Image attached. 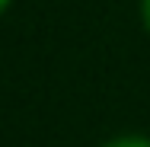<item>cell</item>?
I'll return each instance as SVG.
<instances>
[{
	"label": "cell",
	"mask_w": 150,
	"mask_h": 147,
	"mask_svg": "<svg viewBox=\"0 0 150 147\" xmlns=\"http://www.w3.org/2000/svg\"><path fill=\"white\" fill-rule=\"evenodd\" d=\"M105 147H150L147 138H141V134H128V138H115V141H109Z\"/></svg>",
	"instance_id": "1"
},
{
	"label": "cell",
	"mask_w": 150,
	"mask_h": 147,
	"mask_svg": "<svg viewBox=\"0 0 150 147\" xmlns=\"http://www.w3.org/2000/svg\"><path fill=\"white\" fill-rule=\"evenodd\" d=\"M141 6H144V23H147V29H150V0H144Z\"/></svg>",
	"instance_id": "2"
},
{
	"label": "cell",
	"mask_w": 150,
	"mask_h": 147,
	"mask_svg": "<svg viewBox=\"0 0 150 147\" xmlns=\"http://www.w3.org/2000/svg\"><path fill=\"white\" fill-rule=\"evenodd\" d=\"M6 3H10V0H0V13H3V10H6Z\"/></svg>",
	"instance_id": "3"
}]
</instances>
